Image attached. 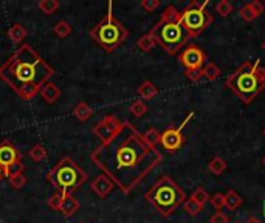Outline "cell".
<instances>
[{"label": "cell", "mask_w": 265, "mask_h": 223, "mask_svg": "<svg viewBox=\"0 0 265 223\" xmlns=\"http://www.w3.org/2000/svg\"><path fill=\"white\" fill-rule=\"evenodd\" d=\"M202 70H203V69H191V70H185V75H186V78H188L189 81L197 82L200 78H203V76H202Z\"/></svg>", "instance_id": "obj_36"}, {"label": "cell", "mask_w": 265, "mask_h": 223, "mask_svg": "<svg viewBox=\"0 0 265 223\" xmlns=\"http://www.w3.org/2000/svg\"><path fill=\"white\" fill-rule=\"evenodd\" d=\"M143 138H144V141L149 144V146H152V147H157V144H160V140H162V133L158 132L155 127H150V129H147L144 133H143Z\"/></svg>", "instance_id": "obj_22"}, {"label": "cell", "mask_w": 265, "mask_h": 223, "mask_svg": "<svg viewBox=\"0 0 265 223\" xmlns=\"http://www.w3.org/2000/svg\"><path fill=\"white\" fill-rule=\"evenodd\" d=\"M248 5H250V8H251V11L254 13V16H256V17H259V16L263 13L265 5H263L262 2H257V0H254V2H250Z\"/></svg>", "instance_id": "obj_37"}, {"label": "cell", "mask_w": 265, "mask_h": 223, "mask_svg": "<svg viewBox=\"0 0 265 223\" xmlns=\"http://www.w3.org/2000/svg\"><path fill=\"white\" fill-rule=\"evenodd\" d=\"M202 76L208 81H214L220 76V69L213 62H208L202 70Z\"/></svg>", "instance_id": "obj_21"}, {"label": "cell", "mask_w": 265, "mask_h": 223, "mask_svg": "<svg viewBox=\"0 0 265 223\" xmlns=\"http://www.w3.org/2000/svg\"><path fill=\"white\" fill-rule=\"evenodd\" d=\"M146 200L163 217L171 215L182 203H185V191L169 177L163 175L146 192Z\"/></svg>", "instance_id": "obj_6"}, {"label": "cell", "mask_w": 265, "mask_h": 223, "mask_svg": "<svg viewBox=\"0 0 265 223\" xmlns=\"http://www.w3.org/2000/svg\"><path fill=\"white\" fill-rule=\"evenodd\" d=\"M262 48H263V51H265V42L262 43Z\"/></svg>", "instance_id": "obj_42"}, {"label": "cell", "mask_w": 265, "mask_h": 223, "mask_svg": "<svg viewBox=\"0 0 265 223\" xmlns=\"http://www.w3.org/2000/svg\"><path fill=\"white\" fill-rule=\"evenodd\" d=\"M179 61H180V64L186 70H191V69H203L205 67V61H206V54L197 45H189V47H186L179 54Z\"/></svg>", "instance_id": "obj_12"}, {"label": "cell", "mask_w": 265, "mask_h": 223, "mask_svg": "<svg viewBox=\"0 0 265 223\" xmlns=\"http://www.w3.org/2000/svg\"><path fill=\"white\" fill-rule=\"evenodd\" d=\"M155 43L160 45L168 54H177L189 40V34L180 22V11L174 5H168L162 17L149 31Z\"/></svg>", "instance_id": "obj_3"}, {"label": "cell", "mask_w": 265, "mask_h": 223, "mask_svg": "<svg viewBox=\"0 0 265 223\" xmlns=\"http://www.w3.org/2000/svg\"><path fill=\"white\" fill-rule=\"evenodd\" d=\"M209 202H211V205H213L217 211H220L225 206V194L217 192V194H214L213 197L209 198Z\"/></svg>", "instance_id": "obj_33"}, {"label": "cell", "mask_w": 265, "mask_h": 223, "mask_svg": "<svg viewBox=\"0 0 265 223\" xmlns=\"http://www.w3.org/2000/svg\"><path fill=\"white\" fill-rule=\"evenodd\" d=\"M8 180H10V186H11L13 189H16V191L22 189V188L27 185V177H25V174H24V172L14 174V175H13V177H10Z\"/></svg>", "instance_id": "obj_28"}, {"label": "cell", "mask_w": 265, "mask_h": 223, "mask_svg": "<svg viewBox=\"0 0 265 223\" xmlns=\"http://www.w3.org/2000/svg\"><path fill=\"white\" fill-rule=\"evenodd\" d=\"M162 160V152L149 146L143 133L129 121H124L121 132L114 140L90 153V161L123 194H130Z\"/></svg>", "instance_id": "obj_1"}, {"label": "cell", "mask_w": 265, "mask_h": 223, "mask_svg": "<svg viewBox=\"0 0 265 223\" xmlns=\"http://www.w3.org/2000/svg\"><path fill=\"white\" fill-rule=\"evenodd\" d=\"M233 5L228 2V0H220V2L216 5V11H217V14L219 16H222V17H227V16H230L231 13H233Z\"/></svg>", "instance_id": "obj_31"}, {"label": "cell", "mask_w": 265, "mask_h": 223, "mask_svg": "<svg viewBox=\"0 0 265 223\" xmlns=\"http://www.w3.org/2000/svg\"><path fill=\"white\" fill-rule=\"evenodd\" d=\"M123 126H124V121H120L115 115H105L101 121L95 124L92 132L101 141V144H105L121 132Z\"/></svg>", "instance_id": "obj_10"}, {"label": "cell", "mask_w": 265, "mask_h": 223, "mask_svg": "<svg viewBox=\"0 0 265 223\" xmlns=\"http://www.w3.org/2000/svg\"><path fill=\"white\" fill-rule=\"evenodd\" d=\"M72 115L76 118V120H79V121H87V120H90L92 117H93V108L87 104V102H84V101H81V102H78L76 104V107L72 110Z\"/></svg>", "instance_id": "obj_17"}, {"label": "cell", "mask_w": 265, "mask_h": 223, "mask_svg": "<svg viewBox=\"0 0 265 223\" xmlns=\"http://www.w3.org/2000/svg\"><path fill=\"white\" fill-rule=\"evenodd\" d=\"M127 36H129L127 28L114 16V4L111 0L107 4V13H105V16L90 30V37L105 53H112L127 39Z\"/></svg>", "instance_id": "obj_7"}, {"label": "cell", "mask_w": 265, "mask_h": 223, "mask_svg": "<svg viewBox=\"0 0 265 223\" xmlns=\"http://www.w3.org/2000/svg\"><path fill=\"white\" fill-rule=\"evenodd\" d=\"M4 179H7V177H5V171H4V167L0 166V183L4 182Z\"/></svg>", "instance_id": "obj_40"}, {"label": "cell", "mask_w": 265, "mask_h": 223, "mask_svg": "<svg viewBox=\"0 0 265 223\" xmlns=\"http://www.w3.org/2000/svg\"><path fill=\"white\" fill-rule=\"evenodd\" d=\"M191 198H192V200H195L200 206H205V205L209 202V198H211V197H209V194H208L203 188H197V189L192 192Z\"/></svg>", "instance_id": "obj_30"}, {"label": "cell", "mask_w": 265, "mask_h": 223, "mask_svg": "<svg viewBox=\"0 0 265 223\" xmlns=\"http://www.w3.org/2000/svg\"><path fill=\"white\" fill-rule=\"evenodd\" d=\"M79 223H84V221H79Z\"/></svg>", "instance_id": "obj_45"}, {"label": "cell", "mask_w": 265, "mask_h": 223, "mask_svg": "<svg viewBox=\"0 0 265 223\" xmlns=\"http://www.w3.org/2000/svg\"><path fill=\"white\" fill-rule=\"evenodd\" d=\"M245 223H262V221L259 218H256V217H250Z\"/></svg>", "instance_id": "obj_39"}, {"label": "cell", "mask_w": 265, "mask_h": 223, "mask_svg": "<svg viewBox=\"0 0 265 223\" xmlns=\"http://www.w3.org/2000/svg\"><path fill=\"white\" fill-rule=\"evenodd\" d=\"M37 8H39L43 14L50 16V14H53V13L58 11L59 2H58V0H40V2H37Z\"/></svg>", "instance_id": "obj_19"}, {"label": "cell", "mask_w": 265, "mask_h": 223, "mask_svg": "<svg viewBox=\"0 0 265 223\" xmlns=\"http://www.w3.org/2000/svg\"><path fill=\"white\" fill-rule=\"evenodd\" d=\"M140 5L146 13H152L160 7V0H141Z\"/></svg>", "instance_id": "obj_34"}, {"label": "cell", "mask_w": 265, "mask_h": 223, "mask_svg": "<svg viewBox=\"0 0 265 223\" xmlns=\"http://www.w3.org/2000/svg\"><path fill=\"white\" fill-rule=\"evenodd\" d=\"M237 223H239V221H237Z\"/></svg>", "instance_id": "obj_47"}, {"label": "cell", "mask_w": 265, "mask_h": 223, "mask_svg": "<svg viewBox=\"0 0 265 223\" xmlns=\"http://www.w3.org/2000/svg\"><path fill=\"white\" fill-rule=\"evenodd\" d=\"M263 5H265V4H263Z\"/></svg>", "instance_id": "obj_46"}, {"label": "cell", "mask_w": 265, "mask_h": 223, "mask_svg": "<svg viewBox=\"0 0 265 223\" xmlns=\"http://www.w3.org/2000/svg\"><path fill=\"white\" fill-rule=\"evenodd\" d=\"M72 25L69 24V22H65V20H59L56 25H55V28H53V33H55L59 39H65V37H69L70 34H72Z\"/></svg>", "instance_id": "obj_23"}, {"label": "cell", "mask_w": 265, "mask_h": 223, "mask_svg": "<svg viewBox=\"0 0 265 223\" xmlns=\"http://www.w3.org/2000/svg\"><path fill=\"white\" fill-rule=\"evenodd\" d=\"M61 203H62V194L61 192H55V194H51L50 198L47 200V205L53 209V211H59L61 209Z\"/></svg>", "instance_id": "obj_32"}, {"label": "cell", "mask_w": 265, "mask_h": 223, "mask_svg": "<svg viewBox=\"0 0 265 223\" xmlns=\"http://www.w3.org/2000/svg\"><path fill=\"white\" fill-rule=\"evenodd\" d=\"M194 118V114H191L186 117V120L180 124V127H168L163 133H162V140L160 144L163 146V149H166L168 152L174 153L177 150L182 149V146L185 144V135H183V129L186 127V124L189 123V120Z\"/></svg>", "instance_id": "obj_11"}, {"label": "cell", "mask_w": 265, "mask_h": 223, "mask_svg": "<svg viewBox=\"0 0 265 223\" xmlns=\"http://www.w3.org/2000/svg\"><path fill=\"white\" fill-rule=\"evenodd\" d=\"M240 205H242V198H240V195H239L236 191H228V192L225 194V206H227L230 211L237 209Z\"/></svg>", "instance_id": "obj_24"}, {"label": "cell", "mask_w": 265, "mask_h": 223, "mask_svg": "<svg viewBox=\"0 0 265 223\" xmlns=\"http://www.w3.org/2000/svg\"><path fill=\"white\" fill-rule=\"evenodd\" d=\"M155 45H157V43H155L153 37L150 36V33L143 34V36L137 40V47H138L141 51H150Z\"/></svg>", "instance_id": "obj_27"}, {"label": "cell", "mask_w": 265, "mask_h": 223, "mask_svg": "<svg viewBox=\"0 0 265 223\" xmlns=\"http://www.w3.org/2000/svg\"><path fill=\"white\" fill-rule=\"evenodd\" d=\"M115 185L114 182L109 179V177H105L104 174H99L92 183H90V189L99 197V198H105L107 197L112 191H114Z\"/></svg>", "instance_id": "obj_13"}, {"label": "cell", "mask_w": 265, "mask_h": 223, "mask_svg": "<svg viewBox=\"0 0 265 223\" xmlns=\"http://www.w3.org/2000/svg\"><path fill=\"white\" fill-rule=\"evenodd\" d=\"M45 179L58 192L75 195V192L87 182L89 175L72 157H62L58 164L48 171Z\"/></svg>", "instance_id": "obj_5"}, {"label": "cell", "mask_w": 265, "mask_h": 223, "mask_svg": "<svg viewBox=\"0 0 265 223\" xmlns=\"http://www.w3.org/2000/svg\"><path fill=\"white\" fill-rule=\"evenodd\" d=\"M158 93V88L155 87L153 82L150 81H144L140 87H138V95L143 98V99H152L153 96H157Z\"/></svg>", "instance_id": "obj_18"}, {"label": "cell", "mask_w": 265, "mask_h": 223, "mask_svg": "<svg viewBox=\"0 0 265 223\" xmlns=\"http://www.w3.org/2000/svg\"><path fill=\"white\" fill-rule=\"evenodd\" d=\"M81 208V203L78 202V198L73 194H62V203H61V209L59 212L64 217H73Z\"/></svg>", "instance_id": "obj_14"}, {"label": "cell", "mask_w": 265, "mask_h": 223, "mask_svg": "<svg viewBox=\"0 0 265 223\" xmlns=\"http://www.w3.org/2000/svg\"><path fill=\"white\" fill-rule=\"evenodd\" d=\"M183 208H185V211H186L189 215L195 217V215L200 214V211H202L203 206H200V205H198L195 200H192V198H186L185 203H183Z\"/></svg>", "instance_id": "obj_29"}, {"label": "cell", "mask_w": 265, "mask_h": 223, "mask_svg": "<svg viewBox=\"0 0 265 223\" xmlns=\"http://www.w3.org/2000/svg\"><path fill=\"white\" fill-rule=\"evenodd\" d=\"M263 215H265V205H263Z\"/></svg>", "instance_id": "obj_43"}, {"label": "cell", "mask_w": 265, "mask_h": 223, "mask_svg": "<svg viewBox=\"0 0 265 223\" xmlns=\"http://www.w3.org/2000/svg\"><path fill=\"white\" fill-rule=\"evenodd\" d=\"M129 112L135 117V118H141L146 115V112H147V105L141 101V99H137L134 101L130 105H129Z\"/></svg>", "instance_id": "obj_26"}, {"label": "cell", "mask_w": 265, "mask_h": 223, "mask_svg": "<svg viewBox=\"0 0 265 223\" xmlns=\"http://www.w3.org/2000/svg\"><path fill=\"white\" fill-rule=\"evenodd\" d=\"M28 157H30L33 161L40 163V161H43V160L47 158V149H45L42 144H34V146L30 149Z\"/></svg>", "instance_id": "obj_25"}, {"label": "cell", "mask_w": 265, "mask_h": 223, "mask_svg": "<svg viewBox=\"0 0 265 223\" xmlns=\"http://www.w3.org/2000/svg\"><path fill=\"white\" fill-rule=\"evenodd\" d=\"M227 87H230L244 104H250L265 88V69L259 61L242 64L234 73L227 78Z\"/></svg>", "instance_id": "obj_4"}, {"label": "cell", "mask_w": 265, "mask_h": 223, "mask_svg": "<svg viewBox=\"0 0 265 223\" xmlns=\"http://www.w3.org/2000/svg\"><path fill=\"white\" fill-rule=\"evenodd\" d=\"M209 223H228V217L224 212L217 211L213 217L209 218Z\"/></svg>", "instance_id": "obj_38"}, {"label": "cell", "mask_w": 265, "mask_h": 223, "mask_svg": "<svg viewBox=\"0 0 265 223\" xmlns=\"http://www.w3.org/2000/svg\"><path fill=\"white\" fill-rule=\"evenodd\" d=\"M27 36H28V31H27V28L22 24H14L8 30V39L13 43H16V45H22Z\"/></svg>", "instance_id": "obj_16"}, {"label": "cell", "mask_w": 265, "mask_h": 223, "mask_svg": "<svg viewBox=\"0 0 265 223\" xmlns=\"http://www.w3.org/2000/svg\"><path fill=\"white\" fill-rule=\"evenodd\" d=\"M208 169H209V172H213L214 175H220L227 169V161L224 158H220V157H216V158H213V160L209 161Z\"/></svg>", "instance_id": "obj_20"}, {"label": "cell", "mask_w": 265, "mask_h": 223, "mask_svg": "<svg viewBox=\"0 0 265 223\" xmlns=\"http://www.w3.org/2000/svg\"><path fill=\"white\" fill-rule=\"evenodd\" d=\"M55 75V69L30 43H22L0 65V79L25 101L33 99Z\"/></svg>", "instance_id": "obj_2"}, {"label": "cell", "mask_w": 265, "mask_h": 223, "mask_svg": "<svg viewBox=\"0 0 265 223\" xmlns=\"http://www.w3.org/2000/svg\"><path fill=\"white\" fill-rule=\"evenodd\" d=\"M239 14H240V17H242L245 22H251V20H254V19H256V16H254V13L251 11V8H250V5H248V4H245L244 7H240Z\"/></svg>", "instance_id": "obj_35"}, {"label": "cell", "mask_w": 265, "mask_h": 223, "mask_svg": "<svg viewBox=\"0 0 265 223\" xmlns=\"http://www.w3.org/2000/svg\"><path fill=\"white\" fill-rule=\"evenodd\" d=\"M262 133H263V137H265V129H263V132H262Z\"/></svg>", "instance_id": "obj_44"}, {"label": "cell", "mask_w": 265, "mask_h": 223, "mask_svg": "<svg viewBox=\"0 0 265 223\" xmlns=\"http://www.w3.org/2000/svg\"><path fill=\"white\" fill-rule=\"evenodd\" d=\"M40 96L43 98V101L47 102V104H55L58 99H59V96H61V90H59V87L55 84V82H51V81H48L42 88H40Z\"/></svg>", "instance_id": "obj_15"}, {"label": "cell", "mask_w": 265, "mask_h": 223, "mask_svg": "<svg viewBox=\"0 0 265 223\" xmlns=\"http://www.w3.org/2000/svg\"><path fill=\"white\" fill-rule=\"evenodd\" d=\"M0 166L4 167L7 179L25 171L22 155L10 140H4L0 143Z\"/></svg>", "instance_id": "obj_9"}, {"label": "cell", "mask_w": 265, "mask_h": 223, "mask_svg": "<svg viewBox=\"0 0 265 223\" xmlns=\"http://www.w3.org/2000/svg\"><path fill=\"white\" fill-rule=\"evenodd\" d=\"M208 2H189L183 11H180V22L189 37H195L202 34L211 24H213V16L208 11Z\"/></svg>", "instance_id": "obj_8"}, {"label": "cell", "mask_w": 265, "mask_h": 223, "mask_svg": "<svg viewBox=\"0 0 265 223\" xmlns=\"http://www.w3.org/2000/svg\"><path fill=\"white\" fill-rule=\"evenodd\" d=\"M262 163H263V166H265V155H263V158H262Z\"/></svg>", "instance_id": "obj_41"}]
</instances>
